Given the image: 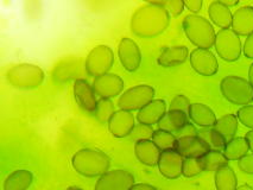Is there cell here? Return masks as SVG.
Wrapping results in <instances>:
<instances>
[{"mask_svg": "<svg viewBox=\"0 0 253 190\" xmlns=\"http://www.w3.org/2000/svg\"><path fill=\"white\" fill-rule=\"evenodd\" d=\"M170 23V13L166 7L157 6L152 2L140 6L131 19V30L137 36L154 38L163 34Z\"/></svg>", "mask_w": 253, "mask_h": 190, "instance_id": "1", "label": "cell"}, {"mask_svg": "<svg viewBox=\"0 0 253 190\" xmlns=\"http://www.w3.org/2000/svg\"><path fill=\"white\" fill-rule=\"evenodd\" d=\"M72 165L84 177H101L111 166V158L99 149H81L73 156Z\"/></svg>", "mask_w": 253, "mask_h": 190, "instance_id": "2", "label": "cell"}, {"mask_svg": "<svg viewBox=\"0 0 253 190\" xmlns=\"http://www.w3.org/2000/svg\"><path fill=\"white\" fill-rule=\"evenodd\" d=\"M182 28L188 39L198 49H207L211 50L215 43V30L213 25L205 17L199 14H188L183 19Z\"/></svg>", "mask_w": 253, "mask_h": 190, "instance_id": "3", "label": "cell"}, {"mask_svg": "<svg viewBox=\"0 0 253 190\" xmlns=\"http://www.w3.org/2000/svg\"><path fill=\"white\" fill-rule=\"evenodd\" d=\"M220 92L228 102L238 106H249L253 102V87L249 80L237 75H228L220 82Z\"/></svg>", "mask_w": 253, "mask_h": 190, "instance_id": "4", "label": "cell"}, {"mask_svg": "<svg viewBox=\"0 0 253 190\" xmlns=\"http://www.w3.org/2000/svg\"><path fill=\"white\" fill-rule=\"evenodd\" d=\"M6 78L7 82L14 88L34 89L43 83L44 72L36 64L22 63L8 70Z\"/></svg>", "mask_w": 253, "mask_h": 190, "instance_id": "5", "label": "cell"}, {"mask_svg": "<svg viewBox=\"0 0 253 190\" xmlns=\"http://www.w3.org/2000/svg\"><path fill=\"white\" fill-rule=\"evenodd\" d=\"M155 88L149 84H138L124 92L118 99V107L119 110L140 111L146 105L155 100Z\"/></svg>", "mask_w": 253, "mask_h": 190, "instance_id": "6", "label": "cell"}, {"mask_svg": "<svg viewBox=\"0 0 253 190\" xmlns=\"http://www.w3.org/2000/svg\"><path fill=\"white\" fill-rule=\"evenodd\" d=\"M214 46L219 57L226 62H235L239 60L243 52L239 35L235 34L232 29H225L217 32Z\"/></svg>", "mask_w": 253, "mask_h": 190, "instance_id": "7", "label": "cell"}, {"mask_svg": "<svg viewBox=\"0 0 253 190\" xmlns=\"http://www.w3.org/2000/svg\"><path fill=\"white\" fill-rule=\"evenodd\" d=\"M114 64V54L107 45H96L87 55L84 69L87 74L94 77L108 74Z\"/></svg>", "mask_w": 253, "mask_h": 190, "instance_id": "8", "label": "cell"}, {"mask_svg": "<svg viewBox=\"0 0 253 190\" xmlns=\"http://www.w3.org/2000/svg\"><path fill=\"white\" fill-rule=\"evenodd\" d=\"M134 186V176L127 170L107 171L96 181L95 190H131Z\"/></svg>", "mask_w": 253, "mask_h": 190, "instance_id": "9", "label": "cell"}, {"mask_svg": "<svg viewBox=\"0 0 253 190\" xmlns=\"http://www.w3.org/2000/svg\"><path fill=\"white\" fill-rule=\"evenodd\" d=\"M118 56L120 63L127 72L134 73L142 64V52L133 39L124 37L118 46Z\"/></svg>", "mask_w": 253, "mask_h": 190, "instance_id": "10", "label": "cell"}, {"mask_svg": "<svg viewBox=\"0 0 253 190\" xmlns=\"http://www.w3.org/2000/svg\"><path fill=\"white\" fill-rule=\"evenodd\" d=\"M190 66L202 76H213L219 70V62L215 55L207 49H195L190 52Z\"/></svg>", "mask_w": 253, "mask_h": 190, "instance_id": "11", "label": "cell"}, {"mask_svg": "<svg viewBox=\"0 0 253 190\" xmlns=\"http://www.w3.org/2000/svg\"><path fill=\"white\" fill-rule=\"evenodd\" d=\"M92 86L100 99H112L122 94L125 83L119 75L108 73L94 78Z\"/></svg>", "mask_w": 253, "mask_h": 190, "instance_id": "12", "label": "cell"}, {"mask_svg": "<svg viewBox=\"0 0 253 190\" xmlns=\"http://www.w3.org/2000/svg\"><path fill=\"white\" fill-rule=\"evenodd\" d=\"M73 92H74V98L81 110L84 112L94 114L98 106V99H96V93L93 86L84 78H79L74 81L73 86Z\"/></svg>", "mask_w": 253, "mask_h": 190, "instance_id": "13", "label": "cell"}, {"mask_svg": "<svg viewBox=\"0 0 253 190\" xmlns=\"http://www.w3.org/2000/svg\"><path fill=\"white\" fill-rule=\"evenodd\" d=\"M183 163L184 158L176 150L162 151L158 169L162 176L168 180H176L183 175Z\"/></svg>", "mask_w": 253, "mask_h": 190, "instance_id": "14", "label": "cell"}, {"mask_svg": "<svg viewBox=\"0 0 253 190\" xmlns=\"http://www.w3.org/2000/svg\"><path fill=\"white\" fill-rule=\"evenodd\" d=\"M108 130L116 138H124L130 136L136 126V119L132 112L119 110L114 112L108 121Z\"/></svg>", "mask_w": 253, "mask_h": 190, "instance_id": "15", "label": "cell"}, {"mask_svg": "<svg viewBox=\"0 0 253 190\" xmlns=\"http://www.w3.org/2000/svg\"><path fill=\"white\" fill-rule=\"evenodd\" d=\"M176 151L183 158H202L211 151V148L199 136L177 138Z\"/></svg>", "mask_w": 253, "mask_h": 190, "instance_id": "16", "label": "cell"}, {"mask_svg": "<svg viewBox=\"0 0 253 190\" xmlns=\"http://www.w3.org/2000/svg\"><path fill=\"white\" fill-rule=\"evenodd\" d=\"M167 113V102L162 99H155L145 107L142 108L137 114L139 124L152 125L158 124Z\"/></svg>", "mask_w": 253, "mask_h": 190, "instance_id": "17", "label": "cell"}, {"mask_svg": "<svg viewBox=\"0 0 253 190\" xmlns=\"http://www.w3.org/2000/svg\"><path fill=\"white\" fill-rule=\"evenodd\" d=\"M162 151L152 140H139L134 144V154L144 165H158Z\"/></svg>", "mask_w": 253, "mask_h": 190, "instance_id": "18", "label": "cell"}, {"mask_svg": "<svg viewBox=\"0 0 253 190\" xmlns=\"http://www.w3.org/2000/svg\"><path fill=\"white\" fill-rule=\"evenodd\" d=\"M188 116H189L194 125L201 128L214 127V125L217 121L214 111L211 107H208L207 105L200 104V102L192 104L189 112H188Z\"/></svg>", "mask_w": 253, "mask_h": 190, "instance_id": "19", "label": "cell"}, {"mask_svg": "<svg viewBox=\"0 0 253 190\" xmlns=\"http://www.w3.org/2000/svg\"><path fill=\"white\" fill-rule=\"evenodd\" d=\"M189 57V50L184 45H175L164 48L157 58V63L163 68H172L183 64Z\"/></svg>", "mask_w": 253, "mask_h": 190, "instance_id": "20", "label": "cell"}, {"mask_svg": "<svg viewBox=\"0 0 253 190\" xmlns=\"http://www.w3.org/2000/svg\"><path fill=\"white\" fill-rule=\"evenodd\" d=\"M232 30L239 36H250L253 34V6H241L235 11Z\"/></svg>", "mask_w": 253, "mask_h": 190, "instance_id": "21", "label": "cell"}, {"mask_svg": "<svg viewBox=\"0 0 253 190\" xmlns=\"http://www.w3.org/2000/svg\"><path fill=\"white\" fill-rule=\"evenodd\" d=\"M208 14H210L211 22L221 28V30L229 29L232 26L233 13H232L231 8L222 4L221 0H215V1L211 2L208 6Z\"/></svg>", "mask_w": 253, "mask_h": 190, "instance_id": "22", "label": "cell"}, {"mask_svg": "<svg viewBox=\"0 0 253 190\" xmlns=\"http://www.w3.org/2000/svg\"><path fill=\"white\" fill-rule=\"evenodd\" d=\"M189 122V116L187 113L179 112V111H168L166 115L162 118V120L157 125L158 130L176 134Z\"/></svg>", "mask_w": 253, "mask_h": 190, "instance_id": "23", "label": "cell"}, {"mask_svg": "<svg viewBox=\"0 0 253 190\" xmlns=\"http://www.w3.org/2000/svg\"><path fill=\"white\" fill-rule=\"evenodd\" d=\"M34 182V175L29 170H14L6 177L4 190H28Z\"/></svg>", "mask_w": 253, "mask_h": 190, "instance_id": "24", "label": "cell"}, {"mask_svg": "<svg viewBox=\"0 0 253 190\" xmlns=\"http://www.w3.org/2000/svg\"><path fill=\"white\" fill-rule=\"evenodd\" d=\"M79 61L64 60L55 67L52 72V77L56 82H66L70 80H79Z\"/></svg>", "mask_w": 253, "mask_h": 190, "instance_id": "25", "label": "cell"}, {"mask_svg": "<svg viewBox=\"0 0 253 190\" xmlns=\"http://www.w3.org/2000/svg\"><path fill=\"white\" fill-rule=\"evenodd\" d=\"M239 127V120L235 114L228 113L217 119V121L214 125V128L225 138L227 142L235 138V134L238 132Z\"/></svg>", "mask_w": 253, "mask_h": 190, "instance_id": "26", "label": "cell"}, {"mask_svg": "<svg viewBox=\"0 0 253 190\" xmlns=\"http://www.w3.org/2000/svg\"><path fill=\"white\" fill-rule=\"evenodd\" d=\"M250 151L249 143L245 137H235L232 140L227 142L225 149H223V154L228 160H240Z\"/></svg>", "mask_w": 253, "mask_h": 190, "instance_id": "27", "label": "cell"}, {"mask_svg": "<svg viewBox=\"0 0 253 190\" xmlns=\"http://www.w3.org/2000/svg\"><path fill=\"white\" fill-rule=\"evenodd\" d=\"M214 182L217 190H237L238 188L237 175L229 165L223 166L215 171Z\"/></svg>", "mask_w": 253, "mask_h": 190, "instance_id": "28", "label": "cell"}, {"mask_svg": "<svg viewBox=\"0 0 253 190\" xmlns=\"http://www.w3.org/2000/svg\"><path fill=\"white\" fill-rule=\"evenodd\" d=\"M198 136L207 143V145L211 148V151L222 152L226 144H227V140L223 138L214 127L200 128Z\"/></svg>", "mask_w": 253, "mask_h": 190, "instance_id": "29", "label": "cell"}, {"mask_svg": "<svg viewBox=\"0 0 253 190\" xmlns=\"http://www.w3.org/2000/svg\"><path fill=\"white\" fill-rule=\"evenodd\" d=\"M205 171H217L223 166L228 165V159L220 151H210L201 158Z\"/></svg>", "mask_w": 253, "mask_h": 190, "instance_id": "30", "label": "cell"}, {"mask_svg": "<svg viewBox=\"0 0 253 190\" xmlns=\"http://www.w3.org/2000/svg\"><path fill=\"white\" fill-rule=\"evenodd\" d=\"M151 140L158 146V149H160L161 151L176 150L177 137L173 133L167 132V131L163 130H156Z\"/></svg>", "mask_w": 253, "mask_h": 190, "instance_id": "31", "label": "cell"}, {"mask_svg": "<svg viewBox=\"0 0 253 190\" xmlns=\"http://www.w3.org/2000/svg\"><path fill=\"white\" fill-rule=\"evenodd\" d=\"M114 112H116V108H114V104L112 102L111 99H100L94 115L101 124H105V122L108 124Z\"/></svg>", "mask_w": 253, "mask_h": 190, "instance_id": "32", "label": "cell"}, {"mask_svg": "<svg viewBox=\"0 0 253 190\" xmlns=\"http://www.w3.org/2000/svg\"><path fill=\"white\" fill-rule=\"evenodd\" d=\"M204 165H202L201 158H184L183 163V176L187 178H192L199 176L201 172H204Z\"/></svg>", "mask_w": 253, "mask_h": 190, "instance_id": "33", "label": "cell"}, {"mask_svg": "<svg viewBox=\"0 0 253 190\" xmlns=\"http://www.w3.org/2000/svg\"><path fill=\"white\" fill-rule=\"evenodd\" d=\"M154 133L155 130L150 125L136 124L130 137L133 140H136V142H139V140H151Z\"/></svg>", "mask_w": 253, "mask_h": 190, "instance_id": "34", "label": "cell"}, {"mask_svg": "<svg viewBox=\"0 0 253 190\" xmlns=\"http://www.w3.org/2000/svg\"><path fill=\"white\" fill-rule=\"evenodd\" d=\"M192 106L190 100L183 94H177L170 101L169 111H179V112L187 113L189 112V108Z\"/></svg>", "mask_w": 253, "mask_h": 190, "instance_id": "35", "label": "cell"}, {"mask_svg": "<svg viewBox=\"0 0 253 190\" xmlns=\"http://www.w3.org/2000/svg\"><path fill=\"white\" fill-rule=\"evenodd\" d=\"M238 120H239L244 126L253 130V105L244 106L239 108L237 113Z\"/></svg>", "mask_w": 253, "mask_h": 190, "instance_id": "36", "label": "cell"}, {"mask_svg": "<svg viewBox=\"0 0 253 190\" xmlns=\"http://www.w3.org/2000/svg\"><path fill=\"white\" fill-rule=\"evenodd\" d=\"M184 7V1H182V0H169V1H167L166 5L168 12L171 14L172 17H178L179 14H182Z\"/></svg>", "mask_w": 253, "mask_h": 190, "instance_id": "37", "label": "cell"}, {"mask_svg": "<svg viewBox=\"0 0 253 190\" xmlns=\"http://www.w3.org/2000/svg\"><path fill=\"white\" fill-rule=\"evenodd\" d=\"M238 165L243 172L247 175H253V153L246 154L240 160H238Z\"/></svg>", "mask_w": 253, "mask_h": 190, "instance_id": "38", "label": "cell"}, {"mask_svg": "<svg viewBox=\"0 0 253 190\" xmlns=\"http://www.w3.org/2000/svg\"><path fill=\"white\" fill-rule=\"evenodd\" d=\"M199 133V130L195 127V125L194 124H187L185 126L182 128L181 131H179L178 133H176L175 136L177 137V138H182V137H195L198 136Z\"/></svg>", "mask_w": 253, "mask_h": 190, "instance_id": "39", "label": "cell"}, {"mask_svg": "<svg viewBox=\"0 0 253 190\" xmlns=\"http://www.w3.org/2000/svg\"><path fill=\"white\" fill-rule=\"evenodd\" d=\"M243 51H244V55H245L247 58H251V60H253V34L250 35V36H247L245 43H244Z\"/></svg>", "mask_w": 253, "mask_h": 190, "instance_id": "40", "label": "cell"}, {"mask_svg": "<svg viewBox=\"0 0 253 190\" xmlns=\"http://www.w3.org/2000/svg\"><path fill=\"white\" fill-rule=\"evenodd\" d=\"M202 5H204L202 0H187V1H184V6L189 11H192L193 14L200 12V10L202 8Z\"/></svg>", "mask_w": 253, "mask_h": 190, "instance_id": "41", "label": "cell"}, {"mask_svg": "<svg viewBox=\"0 0 253 190\" xmlns=\"http://www.w3.org/2000/svg\"><path fill=\"white\" fill-rule=\"evenodd\" d=\"M131 190H158L156 187L151 186V184H146V183H138V184H134L133 187H132Z\"/></svg>", "mask_w": 253, "mask_h": 190, "instance_id": "42", "label": "cell"}, {"mask_svg": "<svg viewBox=\"0 0 253 190\" xmlns=\"http://www.w3.org/2000/svg\"><path fill=\"white\" fill-rule=\"evenodd\" d=\"M245 138L247 140V143H249V146H250V150L253 152V130L249 131V132L246 133Z\"/></svg>", "mask_w": 253, "mask_h": 190, "instance_id": "43", "label": "cell"}, {"mask_svg": "<svg viewBox=\"0 0 253 190\" xmlns=\"http://www.w3.org/2000/svg\"><path fill=\"white\" fill-rule=\"evenodd\" d=\"M221 1H222L223 5H226V6L229 7V8L239 4V0H221Z\"/></svg>", "mask_w": 253, "mask_h": 190, "instance_id": "44", "label": "cell"}, {"mask_svg": "<svg viewBox=\"0 0 253 190\" xmlns=\"http://www.w3.org/2000/svg\"><path fill=\"white\" fill-rule=\"evenodd\" d=\"M249 81L250 83H251V86L253 87V63L250 66V69H249Z\"/></svg>", "mask_w": 253, "mask_h": 190, "instance_id": "45", "label": "cell"}, {"mask_svg": "<svg viewBox=\"0 0 253 190\" xmlns=\"http://www.w3.org/2000/svg\"><path fill=\"white\" fill-rule=\"evenodd\" d=\"M237 190H253V188L251 186H249V184H243V186L238 187Z\"/></svg>", "mask_w": 253, "mask_h": 190, "instance_id": "46", "label": "cell"}, {"mask_svg": "<svg viewBox=\"0 0 253 190\" xmlns=\"http://www.w3.org/2000/svg\"><path fill=\"white\" fill-rule=\"evenodd\" d=\"M67 190H84V189L78 188V187H69V188H67Z\"/></svg>", "mask_w": 253, "mask_h": 190, "instance_id": "47", "label": "cell"}]
</instances>
